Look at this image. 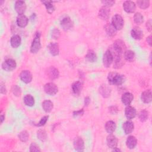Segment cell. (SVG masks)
Returning a JSON list of instances; mask_svg holds the SVG:
<instances>
[{
	"label": "cell",
	"mask_w": 152,
	"mask_h": 152,
	"mask_svg": "<svg viewBox=\"0 0 152 152\" xmlns=\"http://www.w3.org/2000/svg\"><path fill=\"white\" fill-rule=\"evenodd\" d=\"M134 99V96L129 92H126L124 93L121 97L122 102L125 106H129Z\"/></svg>",
	"instance_id": "17"
},
{
	"label": "cell",
	"mask_w": 152,
	"mask_h": 152,
	"mask_svg": "<svg viewBox=\"0 0 152 152\" xmlns=\"http://www.w3.org/2000/svg\"><path fill=\"white\" fill-rule=\"evenodd\" d=\"M139 119L141 122H145L148 119V112L146 110H141L138 115Z\"/></svg>",
	"instance_id": "37"
},
{
	"label": "cell",
	"mask_w": 152,
	"mask_h": 152,
	"mask_svg": "<svg viewBox=\"0 0 152 152\" xmlns=\"http://www.w3.org/2000/svg\"><path fill=\"white\" fill-rule=\"evenodd\" d=\"M41 48V43H40V33L39 32H36L34 34L33 40L32 41L30 52L33 53H37L40 49Z\"/></svg>",
	"instance_id": "2"
},
{
	"label": "cell",
	"mask_w": 152,
	"mask_h": 152,
	"mask_svg": "<svg viewBox=\"0 0 152 152\" xmlns=\"http://www.w3.org/2000/svg\"><path fill=\"white\" fill-rule=\"evenodd\" d=\"M112 26L115 28L116 30H121L124 25V21L123 18L119 14H115L112 18Z\"/></svg>",
	"instance_id": "4"
},
{
	"label": "cell",
	"mask_w": 152,
	"mask_h": 152,
	"mask_svg": "<svg viewBox=\"0 0 152 152\" xmlns=\"http://www.w3.org/2000/svg\"><path fill=\"white\" fill-rule=\"evenodd\" d=\"M110 11L109 7L103 6L99 11V17L103 20H107L110 17Z\"/></svg>",
	"instance_id": "14"
},
{
	"label": "cell",
	"mask_w": 152,
	"mask_h": 152,
	"mask_svg": "<svg viewBox=\"0 0 152 152\" xmlns=\"http://www.w3.org/2000/svg\"><path fill=\"white\" fill-rule=\"evenodd\" d=\"M24 104L27 106H33L34 104V99L31 94H26L23 98Z\"/></svg>",
	"instance_id": "33"
},
{
	"label": "cell",
	"mask_w": 152,
	"mask_h": 152,
	"mask_svg": "<svg viewBox=\"0 0 152 152\" xmlns=\"http://www.w3.org/2000/svg\"><path fill=\"white\" fill-rule=\"evenodd\" d=\"M1 93L2 94H5L6 92H7V90H6V87L5 86V84L2 83H1Z\"/></svg>",
	"instance_id": "46"
},
{
	"label": "cell",
	"mask_w": 152,
	"mask_h": 152,
	"mask_svg": "<svg viewBox=\"0 0 152 152\" xmlns=\"http://www.w3.org/2000/svg\"><path fill=\"white\" fill-rule=\"evenodd\" d=\"M123 8L127 13H132L136 9V5L133 1H126L123 4Z\"/></svg>",
	"instance_id": "10"
},
{
	"label": "cell",
	"mask_w": 152,
	"mask_h": 152,
	"mask_svg": "<svg viewBox=\"0 0 152 152\" xmlns=\"http://www.w3.org/2000/svg\"><path fill=\"white\" fill-rule=\"evenodd\" d=\"M138 7L142 9H146L150 5V1L147 0H138L137 1Z\"/></svg>",
	"instance_id": "38"
},
{
	"label": "cell",
	"mask_w": 152,
	"mask_h": 152,
	"mask_svg": "<svg viewBox=\"0 0 152 152\" xmlns=\"http://www.w3.org/2000/svg\"><path fill=\"white\" fill-rule=\"evenodd\" d=\"M30 151L31 152H38L40 151V149L39 147L34 142H33L30 145Z\"/></svg>",
	"instance_id": "39"
},
{
	"label": "cell",
	"mask_w": 152,
	"mask_h": 152,
	"mask_svg": "<svg viewBox=\"0 0 152 152\" xmlns=\"http://www.w3.org/2000/svg\"><path fill=\"white\" fill-rule=\"evenodd\" d=\"M124 58L125 60L129 61V62H132L135 59V53L131 50H125L124 52Z\"/></svg>",
	"instance_id": "31"
},
{
	"label": "cell",
	"mask_w": 152,
	"mask_h": 152,
	"mask_svg": "<svg viewBox=\"0 0 152 152\" xmlns=\"http://www.w3.org/2000/svg\"><path fill=\"white\" fill-rule=\"evenodd\" d=\"M21 43V39L18 34H15L11 37L10 44L13 48H17L19 47Z\"/></svg>",
	"instance_id": "24"
},
{
	"label": "cell",
	"mask_w": 152,
	"mask_h": 152,
	"mask_svg": "<svg viewBox=\"0 0 152 152\" xmlns=\"http://www.w3.org/2000/svg\"><path fill=\"white\" fill-rule=\"evenodd\" d=\"M14 8L18 15L24 14L26 10V4L23 1H17L14 5Z\"/></svg>",
	"instance_id": "9"
},
{
	"label": "cell",
	"mask_w": 152,
	"mask_h": 152,
	"mask_svg": "<svg viewBox=\"0 0 152 152\" xmlns=\"http://www.w3.org/2000/svg\"><path fill=\"white\" fill-rule=\"evenodd\" d=\"M113 62V54L112 53L111 51L109 49L107 50L103 54V65L106 67L108 68L110 66V65L112 64V62Z\"/></svg>",
	"instance_id": "6"
},
{
	"label": "cell",
	"mask_w": 152,
	"mask_h": 152,
	"mask_svg": "<svg viewBox=\"0 0 152 152\" xmlns=\"http://www.w3.org/2000/svg\"><path fill=\"white\" fill-rule=\"evenodd\" d=\"M116 128V124L113 121H109L105 124V129L106 132L109 134H112L113 132H115Z\"/></svg>",
	"instance_id": "27"
},
{
	"label": "cell",
	"mask_w": 152,
	"mask_h": 152,
	"mask_svg": "<svg viewBox=\"0 0 152 152\" xmlns=\"http://www.w3.org/2000/svg\"><path fill=\"white\" fill-rule=\"evenodd\" d=\"M83 113H84V110L82 109H80L79 110H77V111L74 112H73V116L74 117H77V116H80L83 115Z\"/></svg>",
	"instance_id": "44"
},
{
	"label": "cell",
	"mask_w": 152,
	"mask_h": 152,
	"mask_svg": "<svg viewBox=\"0 0 152 152\" xmlns=\"http://www.w3.org/2000/svg\"><path fill=\"white\" fill-rule=\"evenodd\" d=\"M86 58L90 62H94L97 61V55L93 50H89L86 55Z\"/></svg>",
	"instance_id": "32"
},
{
	"label": "cell",
	"mask_w": 152,
	"mask_h": 152,
	"mask_svg": "<svg viewBox=\"0 0 152 152\" xmlns=\"http://www.w3.org/2000/svg\"><path fill=\"white\" fill-rule=\"evenodd\" d=\"M125 49H126V45L125 43L122 40L118 39L114 42L113 45V49L115 52H112L113 53L122 55L124 53V52L125 51Z\"/></svg>",
	"instance_id": "3"
},
{
	"label": "cell",
	"mask_w": 152,
	"mask_h": 152,
	"mask_svg": "<svg viewBox=\"0 0 152 152\" xmlns=\"http://www.w3.org/2000/svg\"><path fill=\"white\" fill-rule=\"evenodd\" d=\"M12 91L13 94L16 96H20L21 94V89L17 85H15L12 87Z\"/></svg>",
	"instance_id": "40"
},
{
	"label": "cell",
	"mask_w": 152,
	"mask_h": 152,
	"mask_svg": "<svg viewBox=\"0 0 152 152\" xmlns=\"http://www.w3.org/2000/svg\"><path fill=\"white\" fill-rule=\"evenodd\" d=\"M37 138L41 141H45L47 139V134L46 132L43 129H39L37 132Z\"/></svg>",
	"instance_id": "34"
},
{
	"label": "cell",
	"mask_w": 152,
	"mask_h": 152,
	"mask_svg": "<svg viewBox=\"0 0 152 152\" xmlns=\"http://www.w3.org/2000/svg\"><path fill=\"white\" fill-rule=\"evenodd\" d=\"M90 102V99L89 97H86L84 99V104L85 106H88Z\"/></svg>",
	"instance_id": "48"
},
{
	"label": "cell",
	"mask_w": 152,
	"mask_h": 152,
	"mask_svg": "<svg viewBox=\"0 0 152 152\" xmlns=\"http://www.w3.org/2000/svg\"><path fill=\"white\" fill-rule=\"evenodd\" d=\"M48 49L49 53L53 56H56L59 54V45L57 43H50L48 46Z\"/></svg>",
	"instance_id": "21"
},
{
	"label": "cell",
	"mask_w": 152,
	"mask_h": 152,
	"mask_svg": "<svg viewBox=\"0 0 152 152\" xmlns=\"http://www.w3.org/2000/svg\"><path fill=\"white\" fill-rule=\"evenodd\" d=\"M48 118L49 116H43V118H41V119L40 120V121L37 124H35L36 126H43L47 122L48 119Z\"/></svg>",
	"instance_id": "41"
},
{
	"label": "cell",
	"mask_w": 152,
	"mask_h": 152,
	"mask_svg": "<svg viewBox=\"0 0 152 152\" xmlns=\"http://www.w3.org/2000/svg\"><path fill=\"white\" fill-rule=\"evenodd\" d=\"M53 103L50 100H44L42 103L43 109L46 113H49L51 112V110L53 109Z\"/></svg>",
	"instance_id": "29"
},
{
	"label": "cell",
	"mask_w": 152,
	"mask_h": 152,
	"mask_svg": "<svg viewBox=\"0 0 152 152\" xmlns=\"http://www.w3.org/2000/svg\"><path fill=\"white\" fill-rule=\"evenodd\" d=\"M147 42L148 44L151 46V36L150 35L148 37H147Z\"/></svg>",
	"instance_id": "49"
},
{
	"label": "cell",
	"mask_w": 152,
	"mask_h": 152,
	"mask_svg": "<svg viewBox=\"0 0 152 152\" xmlns=\"http://www.w3.org/2000/svg\"><path fill=\"white\" fill-rule=\"evenodd\" d=\"M20 78L23 82L28 84L32 80V74L28 70H23L20 74Z\"/></svg>",
	"instance_id": "11"
},
{
	"label": "cell",
	"mask_w": 152,
	"mask_h": 152,
	"mask_svg": "<svg viewBox=\"0 0 152 152\" xmlns=\"http://www.w3.org/2000/svg\"><path fill=\"white\" fill-rule=\"evenodd\" d=\"M17 66V64L15 60L11 58L7 59L2 64V68L6 71H11L14 70Z\"/></svg>",
	"instance_id": "5"
},
{
	"label": "cell",
	"mask_w": 152,
	"mask_h": 152,
	"mask_svg": "<svg viewBox=\"0 0 152 152\" xmlns=\"http://www.w3.org/2000/svg\"><path fill=\"white\" fill-rule=\"evenodd\" d=\"M74 149L77 151H83L84 149V142L81 137H76L73 142Z\"/></svg>",
	"instance_id": "12"
},
{
	"label": "cell",
	"mask_w": 152,
	"mask_h": 152,
	"mask_svg": "<svg viewBox=\"0 0 152 152\" xmlns=\"http://www.w3.org/2000/svg\"><path fill=\"white\" fill-rule=\"evenodd\" d=\"M137 144V140L136 138L133 135L129 136L126 141V145L129 149H133L135 147Z\"/></svg>",
	"instance_id": "25"
},
{
	"label": "cell",
	"mask_w": 152,
	"mask_h": 152,
	"mask_svg": "<svg viewBox=\"0 0 152 152\" xmlns=\"http://www.w3.org/2000/svg\"><path fill=\"white\" fill-rule=\"evenodd\" d=\"M61 26L65 31L71 29L73 26V22L68 16H65L61 20Z\"/></svg>",
	"instance_id": "8"
},
{
	"label": "cell",
	"mask_w": 152,
	"mask_h": 152,
	"mask_svg": "<svg viewBox=\"0 0 152 152\" xmlns=\"http://www.w3.org/2000/svg\"><path fill=\"white\" fill-rule=\"evenodd\" d=\"M18 138L22 142H26L29 138V134L27 131H23L18 134Z\"/></svg>",
	"instance_id": "35"
},
{
	"label": "cell",
	"mask_w": 152,
	"mask_h": 152,
	"mask_svg": "<svg viewBox=\"0 0 152 152\" xmlns=\"http://www.w3.org/2000/svg\"><path fill=\"white\" fill-rule=\"evenodd\" d=\"M113 151H121V150L120 149H119V148H116V147H115V148H113Z\"/></svg>",
	"instance_id": "51"
},
{
	"label": "cell",
	"mask_w": 152,
	"mask_h": 152,
	"mask_svg": "<svg viewBox=\"0 0 152 152\" xmlns=\"http://www.w3.org/2000/svg\"><path fill=\"white\" fill-rule=\"evenodd\" d=\"M134 128V123L132 121H127L123 123L122 124V129L125 134H131Z\"/></svg>",
	"instance_id": "20"
},
{
	"label": "cell",
	"mask_w": 152,
	"mask_h": 152,
	"mask_svg": "<svg viewBox=\"0 0 152 152\" xmlns=\"http://www.w3.org/2000/svg\"><path fill=\"white\" fill-rule=\"evenodd\" d=\"M60 36V31L57 28H55L53 30L52 33V36L53 39H57L59 38Z\"/></svg>",
	"instance_id": "42"
},
{
	"label": "cell",
	"mask_w": 152,
	"mask_h": 152,
	"mask_svg": "<svg viewBox=\"0 0 152 152\" xmlns=\"http://www.w3.org/2000/svg\"><path fill=\"white\" fill-rule=\"evenodd\" d=\"M104 30H105L107 34L110 37H113L114 36H115L116 33V31H117L115 29V28L112 26V24H110V23H107L104 26Z\"/></svg>",
	"instance_id": "28"
},
{
	"label": "cell",
	"mask_w": 152,
	"mask_h": 152,
	"mask_svg": "<svg viewBox=\"0 0 152 152\" xmlns=\"http://www.w3.org/2000/svg\"><path fill=\"white\" fill-rule=\"evenodd\" d=\"M118 141L117 138L112 134H110V135L107 137L106 143L109 148H114L116 147L118 145Z\"/></svg>",
	"instance_id": "13"
},
{
	"label": "cell",
	"mask_w": 152,
	"mask_h": 152,
	"mask_svg": "<svg viewBox=\"0 0 152 152\" xmlns=\"http://www.w3.org/2000/svg\"><path fill=\"white\" fill-rule=\"evenodd\" d=\"M109 112L112 114H116L118 112V108L116 106H110L109 107Z\"/></svg>",
	"instance_id": "45"
},
{
	"label": "cell",
	"mask_w": 152,
	"mask_h": 152,
	"mask_svg": "<svg viewBox=\"0 0 152 152\" xmlns=\"http://www.w3.org/2000/svg\"><path fill=\"white\" fill-rule=\"evenodd\" d=\"M146 26H147V29L151 31V20H148L147 23H146Z\"/></svg>",
	"instance_id": "47"
},
{
	"label": "cell",
	"mask_w": 152,
	"mask_h": 152,
	"mask_svg": "<svg viewBox=\"0 0 152 152\" xmlns=\"http://www.w3.org/2000/svg\"><path fill=\"white\" fill-rule=\"evenodd\" d=\"M44 91L46 94L50 96H53L57 93L58 88L55 84L48 83L44 86Z\"/></svg>",
	"instance_id": "7"
},
{
	"label": "cell",
	"mask_w": 152,
	"mask_h": 152,
	"mask_svg": "<svg viewBox=\"0 0 152 152\" xmlns=\"http://www.w3.org/2000/svg\"><path fill=\"white\" fill-rule=\"evenodd\" d=\"M0 118H1V123H2V122H3V121H4V119H5V116H4V115H1Z\"/></svg>",
	"instance_id": "50"
},
{
	"label": "cell",
	"mask_w": 152,
	"mask_h": 152,
	"mask_svg": "<svg viewBox=\"0 0 152 152\" xmlns=\"http://www.w3.org/2000/svg\"><path fill=\"white\" fill-rule=\"evenodd\" d=\"M132 37L135 40H140L143 37V33L141 29L138 27H134L131 31Z\"/></svg>",
	"instance_id": "16"
},
{
	"label": "cell",
	"mask_w": 152,
	"mask_h": 152,
	"mask_svg": "<svg viewBox=\"0 0 152 152\" xmlns=\"http://www.w3.org/2000/svg\"><path fill=\"white\" fill-rule=\"evenodd\" d=\"M125 115L127 119H132L134 118L137 115L136 109L131 106H127L125 110Z\"/></svg>",
	"instance_id": "18"
},
{
	"label": "cell",
	"mask_w": 152,
	"mask_h": 152,
	"mask_svg": "<svg viewBox=\"0 0 152 152\" xmlns=\"http://www.w3.org/2000/svg\"><path fill=\"white\" fill-rule=\"evenodd\" d=\"M99 92L103 97L106 98L110 96L111 93V90L110 87H108L107 85L103 84L100 87Z\"/></svg>",
	"instance_id": "26"
},
{
	"label": "cell",
	"mask_w": 152,
	"mask_h": 152,
	"mask_svg": "<svg viewBox=\"0 0 152 152\" xmlns=\"http://www.w3.org/2000/svg\"><path fill=\"white\" fill-rule=\"evenodd\" d=\"M83 86V84L81 81H77L74 82L71 86L73 93L75 95H78L82 90Z\"/></svg>",
	"instance_id": "22"
},
{
	"label": "cell",
	"mask_w": 152,
	"mask_h": 152,
	"mask_svg": "<svg viewBox=\"0 0 152 152\" xmlns=\"http://www.w3.org/2000/svg\"><path fill=\"white\" fill-rule=\"evenodd\" d=\"M46 72H47V75L50 80L56 79L57 78H58L59 75L58 69L54 66L49 67L48 69Z\"/></svg>",
	"instance_id": "19"
},
{
	"label": "cell",
	"mask_w": 152,
	"mask_h": 152,
	"mask_svg": "<svg viewBox=\"0 0 152 152\" xmlns=\"http://www.w3.org/2000/svg\"><path fill=\"white\" fill-rule=\"evenodd\" d=\"M41 2L45 5L47 12L49 14H52L54 10H55V7L54 5L52 4V1H42Z\"/></svg>",
	"instance_id": "30"
},
{
	"label": "cell",
	"mask_w": 152,
	"mask_h": 152,
	"mask_svg": "<svg viewBox=\"0 0 152 152\" xmlns=\"http://www.w3.org/2000/svg\"><path fill=\"white\" fill-rule=\"evenodd\" d=\"M141 100L145 103H150L152 100V95H151V90H147L143 91L141 93Z\"/></svg>",
	"instance_id": "23"
},
{
	"label": "cell",
	"mask_w": 152,
	"mask_h": 152,
	"mask_svg": "<svg viewBox=\"0 0 152 152\" xmlns=\"http://www.w3.org/2000/svg\"><path fill=\"white\" fill-rule=\"evenodd\" d=\"M28 21V18L24 14L18 15L17 17V20H16L17 24L18 25V27L21 28L25 27L27 25Z\"/></svg>",
	"instance_id": "15"
},
{
	"label": "cell",
	"mask_w": 152,
	"mask_h": 152,
	"mask_svg": "<svg viewBox=\"0 0 152 152\" xmlns=\"http://www.w3.org/2000/svg\"><path fill=\"white\" fill-rule=\"evenodd\" d=\"M134 20L135 23L140 24L144 21V17L140 12H136L134 15Z\"/></svg>",
	"instance_id": "36"
},
{
	"label": "cell",
	"mask_w": 152,
	"mask_h": 152,
	"mask_svg": "<svg viewBox=\"0 0 152 152\" xmlns=\"http://www.w3.org/2000/svg\"><path fill=\"white\" fill-rule=\"evenodd\" d=\"M107 80L109 84L116 86L121 85L124 82V77L123 75L113 72L109 73Z\"/></svg>",
	"instance_id": "1"
},
{
	"label": "cell",
	"mask_w": 152,
	"mask_h": 152,
	"mask_svg": "<svg viewBox=\"0 0 152 152\" xmlns=\"http://www.w3.org/2000/svg\"><path fill=\"white\" fill-rule=\"evenodd\" d=\"M102 2L103 4V5L105 6V7H111L113 5H114L115 4V1H112V0H106V1H102Z\"/></svg>",
	"instance_id": "43"
}]
</instances>
